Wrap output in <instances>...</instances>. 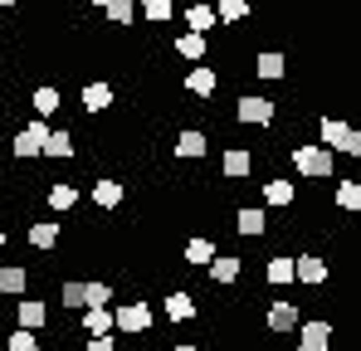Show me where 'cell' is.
Masks as SVG:
<instances>
[{"label": "cell", "instance_id": "9c48e42d", "mask_svg": "<svg viewBox=\"0 0 361 351\" xmlns=\"http://www.w3.org/2000/svg\"><path fill=\"white\" fill-rule=\"evenodd\" d=\"M235 117L249 122V127H269V122H274V103H269V98H240Z\"/></svg>", "mask_w": 361, "mask_h": 351}, {"label": "cell", "instance_id": "e575fe53", "mask_svg": "<svg viewBox=\"0 0 361 351\" xmlns=\"http://www.w3.org/2000/svg\"><path fill=\"white\" fill-rule=\"evenodd\" d=\"M132 15H137L132 0H113V5H108V20H113V25H132Z\"/></svg>", "mask_w": 361, "mask_h": 351}, {"label": "cell", "instance_id": "ffe728a7", "mask_svg": "<svg viewBox=\"0 0 361 351\" xmlns=\"http://www.w3.org/2000/svg\"><path fill=\"white\" fill-rule=\"evenodd\" d=\"M235 230L259 239V234L269 230V215H264V210H240V215H235Z\"/></svg>", "mask_w": 361, "mask_h": 351}, {"label": "cell", "instance_id": "3957f363", "mask_svg": "<svg viewBox=\"0 0 361 351\" xmlns=\"http://www.w3.org/2000/svg\"><path fill=\"white\" fill-rule=\"evenodd\" d=\"M147 327H152V307H147L142 297L113 312V332H132V337H137V332H147Z\"/></svg>", "mask_w": 361, "mask_h": 351}, {"label": "cell", "instance_id": "4dcf8cb0", "mask_svg": "<svg viewBox=\"0 0 361 351\" xmlns=\"http://www.w3.org/2000/svg\"><path fill=\"white\" fill-rule=\"evenodd\" d=\"M337 205H342V210H361V185L357 180H342V185H337Z\"/></svg>", "mask_w": 361, "mask_h": 351}, {"label": "cell", "instance_id": "d6986e66", "mask_svg": "<svg viewBox=\"0 0 361 351\" xmlns=\"http://www.w3.org/2000/svg\"><path fill=\"white\" fill-rule=\"evenodd\" d=\"M83 108H88V113L113 108V88H108V83H88V88H83Z\"/></svg>", "mask_w": 361, "mask_h": 351}, {"label": "cell", "instance_id": "603a6c76", "mask_svg": "<svg viewBox=\"0 0 361 351\" xmlns=\"http://www.w3.org/2000/svg\"><path fill=\"white\" fill-rule=\"evenodd\" d=\"M249 171H254L249 152H240V147H235V152H225V176H230V180H244Z\"/></svg>", "mask_w": 361, "mask_h": 351}, {"label": "cell", "instance_id": "4316f807", "mask_svg": "<svg viewBox=\"0 0 361 351\" xmlns=\"http://www.w3.org/2000/svg\"><path fill=\"white\" fill-rule=\"evenodd\" d=\"M176 54L180 58H200V54H205V35H190V30L176 35Z\"/></svg>", "mask_w": 361, "mask_h": 351}, {"label": "cell", "instance_id": "2e32d148", "mask_svg": "<svg viewBox=\"0 0 361 351\" xmlns=\"http://www.w3.org/2000/svg\"><path fill=\"white\" fill-rule=\"evenodd\" d=\"M30 244L35 249H54L59 244V220H35L30 225Z\"/></svg>", "mask_w": 361, "mask_h": 351}, {"label": "cell", "instance_id": "1f68e13d", "mask_svg": "<svg viewBox=\"0 0 361 351\" xmlns=\"http://www.w3.org/2000/svg\"><path fill=\"white\" fill-rule=\"evenodd\" d=\"M142 15H147L152 25H166V20H171V0H142Z\"/></svg>", "mask_w": 361, "mask_h": 351}, {"label": "cell", "instance_id": "44dd1931", "mask_svg": "<svg viewBox=\"0 0 361 351\" xmlns=\"http://www.w3.org/2000/svg\"><path fill=\"white\" fill-rule=\"evenodd\" d=\"M39 156L68 161V156H73V137H68V132H49V142H44V152H39Z\"/></svg>", "mask_w": 361, "mask_h": 351}, {"label": "cell", "instance_id": "277c9868", "mask_svg": "<svg viewBox=\"0 0 361 351\" xmlns=\"http://www.w3.org/2000/svg\"><path fill=\"white\" fill-rule=\"evenodd\" d=\"M44 142H49V127H44V117H35L30 127H20V132H15V156H39V152H44Z\"/></svg>", "mask_w": 361, "mask_h": 351}, {"label": "cell", "instance_id": "7402d4cb", "mask_svg": "<svg viewBox=\"0 0 361 351\" xmlns=\"http://www.w3.org/2000/svg\"><path fill=\"white\" fill-rule=\"evenodd\" d=\"M264 278L274 283V288H283V283H293V259H269V269H264Z\"/></svg>", "mask_w": 361, "mask_h": 351}, {"label": "cell", "instance_id": "4fadbf2b", "mask_svg": "<svg viewBox=\"0 0 361 351\" xmlns=\"http://www.w3.org/2000/svg\"><path fill=\"white\" fill-rule=\"evenodd\" d=\"M215 83H220V78H215V68H205V63L185 73V88H190L195 98H210V93H215Z\"/></svg>", "mask_w": 361, "mask_h": 351}, {"label": "cell", "instance_id": "83f0119b", "mask_svg": "<svg viewBox=\"0 0 361 351\" xmlns=\"http://www.w3.org/2000/svg\"><path fill=\"white\" fill-rule=\"evenodd\" d=\"M5 351H44V347H39V337H35V332H25V327H15V332L5 337Z\"/></svg>", "mask_w": 361, "mask_h": 351}, {"label": "cell", "instance_id": "60d3db41", "mask_svg": "<svg viewBox=\"0 0 361 351\" xmlns=\"http://www.w3.org/2000/svg\"><path fill=\"white\" fill-rule=\"evenodd\" d=\"M0 249H5V230H0Z\"/></svg>", "mask_w": 361, "mask_h": 351}, {"label": "cell", "instance_id": "f1b7e54d", "mask_svg": "<svg viewBox=\"0 0 361 351\" xmlns=\"http://www.w3.org/2000/svg\"><path fill=\"white\" fill-rule=\"evenodd\" d=\"M35 113H39V117L59 113V88H35Z\"/></svg>", "mask_w": 361, "mask_h": 351}, {"label": "cell", "instance_id": "6da1fadb", "mask_svg": "<svg viewBox=\"0 0 361 351\" xmlns=\"http://www.w3.org/2000/svg\"><path fill=\"white\" fill-rule=\"evenodd\" d=\"M322 142H327V152H342V156H361V132L357 127H347V122H337V117H322Z\"/></svg>", "mask_w": 361, "mask_h": 351}, {"label": "cell", "instance_id": "5b68a950", "mask_svg": "<svg viewBox=\"0 0 361 351\" xmlns=\"http://www.w3.org/2000/svg\"><path fill=\"white\" fill-rule=\"evenodd\" d=\"M298 351H332V322H298Z\"/></svg>", "mask_w": 361, "mask_h": 351}, {"label": "cell", "instance_id": "7c38bea8", "mask_svg": "<svg viewBox=\"0 0 361 351\" xmlns=\"http://www.w3.org/2000/svg\"><path fill=\"white\" fill-rule=\"evenodd\" d=\"M185 25H190V35H210L220 20H215V5H190L185 10Z\"/></svg>", "mask_w": 361, "mask_h": 351}, {"label": "cell", "instance_id": "9a60e30c", "mask_svg": "<svg viewBox=\"0 0 361 351\" xmlns=\"http://www.w3.org/2000/svg\"><path fill=\"white\" fill-rule=\"evenodd\" d=\"M93 205L118 210V205H122V180H93Z\"/></svg>", "mask_w": 361, "mask_h": 351}, {"label": "cell", "instance_id": "52a82bcc", "mask_svg": "<svg viewBox=\"0 0 361 351\" xmlns=\"http://www.w3.org/2000/svg\"><path fill=\"white\" fill-rule=\"evenodd\" d=\"M293 327H298V307H293L288 297H274V302H269V332H274V337H288Z\"/></svg>", "mask_w": 361, "mask_h": 351}, {"label": "cell", "instance_id": "d590c367", "mask_svg": "<svg viewBox=\"0 0 361 351\" xmlns=\"http://www.w3.org/2000/svg\"><path fill=\"white\" fill-rule=\"evenodd\" d=\"M83 292H88V307H108V297H113L108 283H83Z\"/></svg>", "mask_w": 361, "mask_h": 351}, {"label": "cell", "instance_id": "8992f818", "mask_svg": "<svg viewBox=\"0 0 361 351\" xmlns=\"http://www.w3.org/2000/svg\"><path fill=\"white\" fill-rule=\"evenodd\" d=\"M293 278H298L302 288H322V283H327V264H322L317 254H298V259H293Z\"/></svg>", "mask_w": 361, "mask_h": 351}, {"label": "cell", "instance_id": "e0dca14e", "mask_svg": "<svg viewBox=\"0 0 361 351\" xmlns=\"http://www.w3.org/2000/svg\"><path fill=\"white\" fill-rule=\"evenodd\" d=\"M83 332H88V337H108V332H113V312H108V307H88V312H83Z\"/></svg>", "mask_w": 361, "mask_h": 351}, {"label": "cell", "instance_id": "f35d334b", "mask_svg": "<svg viewBox=\"0 0 361 351\" xmlns=\"http://www.w3.org/2000/svg\"><path fill=\"white\" fill-rule=\"evenodd\" d=\"M93 5H103V10H108V5H113V0H93Z\"/></svg>", "mask_w": 361, "mask_h": 351}, {"label": "cell", "instance_id": "cb8c5ba5", "mask_svg": "<svg viewBox=\"0 0 361 351\" xmlns=\"http://www.w3.org/2000/svg\"><path fill=\"white\" fill-rule=\"evenodd\" d=\"M254 73H259V78H283V54L264 49V54L254 58Z\"/></svg>", "mask_w": 361, "mask_h": 351}, {"label": "cell", "instance_id": "7a4b0ae2", "mask_svg": "<svg viewBox=\"0 0 361 351\" xmlns=\"http://www.w3.org/2000/svg\"><path fill=\"white\" fill-rule=\"evenodd\" d=\"M293 166L307 180H327L332 176V152L327 147H293Z\"/></svg>", "mask_w": 361, "mask_h": 351}, {"label": "cell", "instance_id": "74e56055", "mask_svg": "<svg viewBox=\"0 0 361 351\" xmlns=\"http://www.w3.org/2000/svg\"><path fill=\"white\" fill-rule=\"evenodd\" d=\"M176 351H195V347H190V342H180V347H176Z\"/></svg>", "mask_w": 361, "mask_h": 351}, {"label": "cell", "instance_id": "d4e9b609", "mask_svg": "<svg viewBox=\"0 0 361 351\" xmlns=\"http://www.w3.org/2000/svg\"><path fill=\"white\" fill-rule=\"evenodd\" d=\"M264 200L269 205H293V180H264Z\"/></svg>", "mask_w": 361, "mask_h": 351}, {"label": "cell", "instance_id": "ab89813d", "mask_svg": "<svg viewBox=\"0 0 361 351\" xmlns=\"http://www.w3.org/2000/svg\"><path fill=\"white\" fill-rule=\"evenodd\" d=\"M0 5H20V0H0Z\"/></svg>", "mask_w": 361, "mask_h": 351}, {"label": "cell", "instance_id": "8fae6325", "mask_svg": "<svg viewBox=\"0 0 361 351\" xmlns=\"http://www.w3.org/2000/svg\"><path fill=\"white\" fill-rule=\"evenodd\" d=\"M25 288H30V273L20 264H5L0 269V297H15V292H25Z\"/></svg>", "mask_w": 361, "mask_h": 351}, {"label": "cell", "instance_id": "484cf974", "mask_svg": "<svg viewBox=\"0 0 361 351\" xmlns=\"http://www.w3.org/2000/svg\"><path fill=\"white\" fill-rule=\"evenodd\" d=\"M210 259H215V239H190V244H185V264L200 269V264H210Z\"/></svg>", "mask_w": 361, "mask_h": 351}, {"label": "cell", "instance_id": "30bf717a", "mask_svg": "<svg viewBox=\"0 0 361 351\" xmlns=\"http://www.w3.org/2000/svg\"><path fill=\"white\" fill-rule=\"evenodd\" d=\"M240 273H244V264L235 254H215V259H210V278H215V283H235Z\"/></svg>", "mask_w": 361, "mask_h": 351}, {"label": "cell", "instance_id": "ba28073f", "mask_svg": "<svg viewBox=\"0 0 361 351\" xmlns=\"http://www.w3.org/2000/svg\"><path fill=\"white\" fill-rule=\"evenodd\" d=\"M49 322V307L39 302V297H20V307H15V327H25V332H39Z\"/></svg>", "mask_w": 361, "mask_h": 351}, {"label": "cell", "instance_id": "836d02e7", "mask_svg": "<svg viewBox=\"0 0 361 351\" xmlns=\"http://www.w3.org/2000/svg\"><path fill=\"white\" fill-rule=\"evenodd\" d=\"M59 302H63V307H88V292H83V283H63V288H59Z\"/></svg>", "mask_w": 361, "mask_h": 351}, {"label": "cell", "instance_id": "d6a6232c", "mask_svg": "<svg viewBox=\"0 0 361 351\" xmlns=\"http://www.w3.org/2000/svg\"><path fill=\"white\" fill-rule=\"evenodd\" d=\"M49 205H54V210H73V205H78V190H73V185H54V190H49Z\"/></svg>", "mask_w": 361, "mask_h": 351}, {"label": "cell", "instance_id": "ac0fdd59", "mask_svg": "<svg viewBox=\"0 0 361 351\" xmlns=\"http://www.w3.org/2000/svg\"><path fill=\"white\" fill-rule=\"evenodd\" d=\"M176 156H205V132H195V127L176 132Z\"/></svg>", "mask_w": 361, "mask_h": 351}, {"label": "cell", "instance_id": "8d00e7d4", "mask_svg": "<svg viewBox=\"0 0 361 351\" xmlns=\"http://www.w3.org/2000/svg\"><path fill=\"white\" fill-rule=\"evenodd\" d=\"M83 351H118V342H113V337H88Z\"/></svg>", "mask_w": 361, "mask_h": 351}, {"label": "cell", "instance_id": "f546056e", "mask_svg": "<svg viewBox=\"0 0 361 351\" xmlns=\"http://www.w3.org/2000/svg\"><path fill=\"white\" fill-rule=\"evenodd\" d=\"M244 15H249V5H244V0H220V10H215V20H220V25H235V20H244Z\"/></svg>", "mask_w": 361, "mask_h": 351}, {"label": "cell", "instance_id": "5bb4252c", "mask_svg": "<svg viewBox=\"0 0 361 351\" xmlns=\"http://www.w3.org/2000/svg\"><path fill=\"white\" fill-rule=\"evenodd\" d=\"M166 317H171V322H190V317H195V297H190V292H166Z\"/></svg>", "mask_w": 361, "mask_h": 351}]
</instances>
